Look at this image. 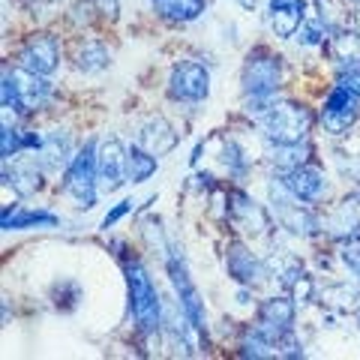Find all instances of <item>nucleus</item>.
I'll return each mask as SVG.
<instances>
[{
  "label": "nucleus",
  "instance_id": "obj_1",
  "mask_svg": "<svg viewBox=\"0 0 360 360\" xmlns=\"http://www.w3.org/2000/svg\"><path fill=\"white\" fill-rule=\"evenodd\" d=\"M264 135L276 144H300L312 127V115L297 103H274L262 115Z\"/></svg>",
  "mask_w": 360,
  "mask_h": 360
},
{
  "label": "nucleus",
  "instance_id": "obj_2",
  "mask_svg": "<svg viewBox=\"0 0 360 360\" xmlns=\"http://www.w3.org/2000/svg\"><path fill=\"white\" fill-rule=\"evenodd\" d=\"M127 283H129V303L135 321H139L141 333H153L160 328V295H156L148 270L139 262L127 264Z\"/></svg>",
  "mask_w": 360,
  "mask_h": 360
},
{
  "label": "nucleus",
  "instance_id": "obj_3",
  "mask_svg": "<svg viewBox=\"0 0 360 360\" xmlns=\"http://www.w3.org/2000/svg\"><path fill=\"white\" fill-rule=\"evenodd\" d=\"M96 144L87 141L82 150H78V156L72 160L70 172H66V195H70L78 207H94L96 205Z\"/></svg>",
  "mask_w": 360,
  "mask_h": 360
},
{
  "label": "nucleus",
  "instance_id": "obj_4",
  "mask_svg": "<svg viewBox=\"0 0 360 360\" xmlns=\"http://www.w3.org/2000/svg\"><path fill=\"white\" fill-rule=\"evenodd\" d=\"M283 78V66L279 58L264 51L250 54V60L243 66V94L246 96H274Z\"/></svg>",
  "mask_w": 360,
  "mask_h": 360
},
{
  "label": "nucleus",
  "instance_id": "obj_5",
  "mask_svg": "<svg viewBox=\"0 0 360 360\" xmlns=\"http://www.w3.org/2000/svg\"><path fill=\"white\" fill-rule=\"evenodd\" d=\"M168 94L172 99H180V103H201L210 94V75L201 63H180L172 70V78H168Z\"/></svg>",
  "mask_w": 360,
  "mask_h": 360
},
{
  "label": "nucleus",
  "instance_id": "obj_6",
  "mask_svg": "<svg viewBox=\"0 0 360 360\" xmlns=\"http://www.w3.org/2000/svg\"><path fill=\"white\" fill-rule=\"evenodd\" d=\"M168 274H172V285H174L177 297H180V309H184V319L193 324L195 330H201V328H205V307H201L198 291H195L193 279H189V274H186L184 258H180V255L168 258Z\"/></svg>",
  "mask_w": 360,
  "mask_h": 360
},
{
  "label": "nucleus",
  "instance_id": "obj_7",
  "mask_svg": "<svg viewBox=\"0 0 360 360\" xmlns=\"http://www.w3.org/2000/svg\"><path fill=\"white\" fill-rule=\"evenodd\" d=\"M357 111H360V96L348 94L345 87L336 84V90L328 96L324 103V111H321V120H324V129L330 135H345L348 127L357 120Z\"/></svg>",
  "mask_w": 360,
  "mask_h": 360
},
{
  "label": "nucleus",
  "instance_id": "obj_8",
  "mask_svg": "<svg viewBox=\"0 0 360 360\" xmlns=\"http://www.w3.org/2000/svg\"><path fill=\"white\" fill-rule=\"evenodd\" d=\"M58 60H60L58 42H54V37H45V33L27 39V45H25V49H21V54H18L21 70L37 72V75H51L54 70H58Z\"/></svg>",
  "mask_w": 360,
  "mask_h": 360
},
{
  "label": "nucleus",
  "instance_id": "obj_9",
  "mask_svg": "<svg viewBox=\"0 0 360 360\" xmlns=\"http://www.w3.org/2000/svg\"><path fill=\"white\" fill-rule=\"evenodd\" d=\"M96 180L103 193H115L127 180V150L120 148L117 139L103 144V150L96 156Z\"/></svg>",
  "mask_w": 360,
  "mask_h": 360
},
{
  "label": "nucleus",
  "instance_id": "obj_10",
  "mask_svg": "<svg viewBox=\"0 0 360 360\" xmlns=\"http://www.w3.org/2000/svg\"><path fill=\"white\" fill-rule=\"evenodd\" d=\"M274 201H276V219L283 222L288 231H295V234H315L319 222H315V217H312L307 207L297 205V198L288 193L285 184L279 186V195H276V189H274Z\"/></svg>",
  "mask_w": 360,
  "mask_h": 360
},
{
  "label": "nucleus",
  "instance_id": "obj_11",
  "mask_svg": "<svg viewBox=\"0 0 360 360\" xmlns=\"http://www.w3.org/2000/svg\"><path fill=\"white\" fill-rule=\"evenodd\" d=\"M283 184L297 201H319L324 195V174L315 165H295L288 168Z\"/></svg>",
  "mask_w": 360,
  "mask_h": 360
},
{
  "label": "nucleus",
  "instance_id": "obj_12",
  "mask_svg": "<svg viewBox=\"0 0 360 360\" xmlns=\"http://www.w3.org/2000/svg\"><path fill=\"white\" fill-rule=\"evenodd\" d=\"M291 321H295V303H291L288 297H274L262 307V328L258 330H264L270 340L279 342V340L288 336Z\"/></svg>",
  "mask_w": 360,
  "mask_h": 360
},
{
  "label": "nucleus",
  "instance_id": "obj_13",
  "mask_svg": "<svg viewBox=\"0 0 360 360\" xmlns=\"http://www.w3.org/2000/svg\"><path fill=\"white\" fill-rule=\"evenodd\" d=\"M303 25V0H270V27L279 39L295 37Z\"/></svg>",
  "mask_w": 360,
  "mask_h": 360
},
{
  "label": "nucleus",
  "instance_id": "obj_14",
  "mask_svg": "<svg viewBox=\"0 0 360 360\" xmlns=\"http://www.w3.org/2000/svg\"><path fill=\"white\" fill-rule=\"evenodd\" d=\"M15 75V87H18V103L21 108H42L45 99L51 96V84L45 82V75H37V72H27V70H18L13 72Z\"/></svg>",
  "mask_w": 360,
  "mask_h": 360
},
{
  "label": "nucleus",
  "instance_id": "obj_15",
  "mask_svg": "<svg viewBox=\"0 0 360 360\" xmlns=\"http://www.w3.org/2000/svg\"><path fill=\"white\" fill-rule=\"evenodd\" d=\"M225 264H229V274L238 279V283L246 285H258L264 279V270L262 264L252 258V252H246L240 243H231L229 246V255H225Z\"/></svg>",
  "mask_w": 360,
  "mask_h": 360
},
{
  "label": "nucleus",
  "instance_id": "obj_16",
  "mask_svg": "<svg viewBox=\"0 0 360 360\" xmlns=\"http://www.w3.org/2000/svg\"><path fill=\"white\" fill-rule=\"evenodd\" d=\"M231 217L238 225H243L246 231H255V234H264L267 231V217L264 210L255 205V201H250L243 193H234L231 195Z\"/></svg>",
  "mask_w": 360,
  "mask_h": 360
},
{
  "label": "nucleus",
  "instance_id": "obj_17",
  "mask_svg": "<svg viewBox=\"0 0 360 360\" xmlns=\"http://www.w3.org/2000/svg\"><path fill=\"white\" fill-rule=\"evenodd\" d=\"M139 141L144 144V150H148V153L162 156V153H168L177 144V132L160 117V120H150L148 127L141 129V139Z\"/></svg>",
  "mask_w": 360,
  "mask_h": 360
},
{
  "label": "nucleus",
  "instance_id": "obj_18",
  "mask_svg": "<svg viewBox=\"0 0 360 360\" xmlns=\"http://www.w3.org/2000/svg\"><path fill=\"white\" fill-rule=\"evenodd\" d=\"M150 4L168 21H195L205 13V0H150Z\"/></svg>",
  "mask_w": 360,
  "mask_h": 360
},
{
  "label": "nucleus",
  "instance_id": "obj_19",
  "mask_svg": "<svg viewBox=\"0 0 360 360\" xmlns=\"http://www.w3.org/2000/svg\"><path fill=\"white\" fill-rule=\"evenodd\" d=\"M333 49V60H340L342 66L352 63V66H360V30H340L330 42ZM348 66V70H352Z\"/></svg>",
  "mask_w": 360,
  "mask_h": 360
},
{
  "label": "nucleus",
  "instance_id": "obj_20",
  "mask_svg": "<svg viewBox=\"0 0 360 360\" xmlns=\"http://www.w3.org/2000/svg\"><path fill=\"white\" fill-rule=\"evenodd\" d=\"M66 153H70V139L60 132H49L39 144V162L45 168H60L66 160H70Z\"/></svg>",
  "mask_w": 360,
  "mask_h": 360
},
{
  "label": "nucleus",
  "instance_id": "obj_21",
  "mask_svg": "<svg viewBox=\"0 0 360 360\" xmlns=\"http://www.w3.org/2000/svg\"><path fill=\"white\" fill-rule=\"evenodd\" d=\"M156 156L141 150V148H129L127 150V180H132V184H144L150 174H156Z\"/></svg>",
  "mask_w": 360,
  "mask_h": 360
},
{
  "label": "nucleus",
  "instance_id": "obj_22",
  "mask_svg": "<svg viewBox=\"0 0 360 360\" xmlns=\"http://www.w3.org/2000/svg\"><path fill=\"white\" fill-rule=\"evenodd\" d=\"M4 184L6 186H13L18 195H33L37 189L42 186V180H39V172H37V165H15L13 168V174L4 172Z\"/></svg>",
  "mask_w": 360,
  "mask_h": 360
},
{
  "label": "nucleus",
  "instance_id": "obj_23",
  "mask_svg": "<svg viewBox=\"0 0 360 360\" xmlns=\"http://www.w3.org/2000/svg\"><path fill=\"white\" fill-rule=\"evenodd\" d=\"M30 225H58V217L37 210H4V229H30Z\"/></svg>",
  "mask_w": 360,
  "mask_h": 360
},
{
  "label": "nucleus",
  "instance_id": "obj_24",
  "mask_svg": "<svg viewBox=\"0 0 360 360\" xmlns=\"http://www.w3.org/2000/svg\"><path fill=\"white\" fill-rule=\"evenodd\" d=\"M319 4V21L330 33H340V30H348V15L340 0H315Z\"/></svg>",
  "mask_w": 360,
  "mask_h": 360
},
{
  "label": "nucleus",
  "instance_id": "obj_25",
  "mask_svg": "<svg viewBox=\"0 0 360 360\" xmlns=\"http://www.w3.org/2000/svg\"><path fill=\"white\" fill-rule=\"evenodd\" d=\"M105 66H108V51L96 42L84 45L82 54H78V70L82 72H99V70H105Z\"/></svg>",
  "mask_w": 360,
  "mask_h": 360
},
{
  "label": "nucleus",
  "instance_id": "obj_26",
  "mask_svg": "<svg viewBox=\"0 0 360 360\" xmlns=\"http://www.w3.org/2000/svg\"><path fill=\"white\" fill-rule=\"evenodd\" d=\"M342 262H345V267L352 270L354 276H360V238H352V240H345L342 243Z\"/></svg>",
  "mask_w": 360,
  "mask_h": 360
},
{
  "label": "nucleus",
  "instance_id": "obj_27",
  "mask_svg": "<svg viewBox=\"0 0 360 360\" xmlns=\"http://www.w3.org/2000/svg\"><path fill=\"white\" fill-rule=\"evenodd\" d=\"M21 148H25V144H21V132L15 127H9V123H4V162L13 160Z\"/></svg>",
  "mask_w": 360,
  "mask_h": 360
},
{
  "label": "nucleus",
  "instance_id": "obj_28",
  "mask_svg": "<svg viewBox=\"0 0 360 360\" xmlns=\"http://www.w3.org/2000/svg\"><path fill=\"white\" fill-rule=\"evenodd\" d=\"M328 33H330V30L324 27L321 21H315V25H300V37H297V39H300L303 45H321Z\"/></svg>",
  "mask_w": 360,
  "mask_h": 360
},
{
  "label": "nucleus",
  "instance_id": "obj_29",
  "mask_svg": "<svg viewBox=\"0 0 360 360\" xmlns=\"http://www.w3.org/2000/svg\"><path fill=\"white\" fill-rule=\"evenodd\" d=\"M222 162H225V168H229L231 174H240V172H243V160H240V150L234 148V144H225V150H222Z\"/></svg>",
  "mask_w": 360,
  "mask_h": 360
},
{
  "label": "nucleus",
  "instance_id": "obj_30",
  "mask_svg": "<svg viewBox=\"0 0 360 360\" xmlns=\"http://www.w3.org/2000/svg\"><path fill=\"white\" fill-rule=\"evenodd\" d=\"M340 87H345L348 94L360 96V66H352V70H345L340 75Z\"/></svg>",
  "mask_w": 360,
  "mask_h": 360
},
{
  "label": "nucleus",
  "instance_id": "obj_31",
  "mask_svg": "<svg viewBox=\"0 0 360 360\" xmlns=\"http://www.w3.org/2000/svg\"><path fill=\"white\" fill-rule=\"evenodd\" d=\"M132 210V201H120V205L111 210V213H105V219H103V229H111V225H115L117 219H123L127 217V213Z\"/></svg>",
  "mask_w": 360,
  "mask_h": 360
},
{
  "label": "nucleus",
  "instance_id": "obj_32",
  "mask_svg": "<svg viewBox=\"0 0 360 360\" xmlns=\"http://www.w3.org/2000/svg\"><path fill=\"white\" fill-rule=\"evenodd\" d=\"M94 6H96V13L105 18H117V13H120V0H94Z\"/></svg>",
  "mask_w": 360,
  "mask_h": 360
},
{
  "label": "nucleus",
  "instance_id": "obj_33",
  "mask_svg": "<svg viewBox=\"0 0 360 360\" xmlns=\"http://www.w3.org/2000/svg\"><path fill=\"white\" fill-rule=\"evenodd\" d=\"M348 4H360V0H348Z\"/></svg>",
  "mask_w": 360,
  "mask_h": 360
}]
</instances>
